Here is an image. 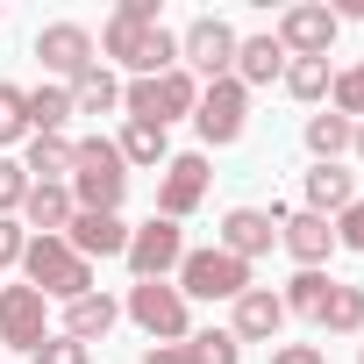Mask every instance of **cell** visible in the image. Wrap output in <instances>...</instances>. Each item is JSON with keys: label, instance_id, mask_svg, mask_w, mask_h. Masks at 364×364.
<instances>
[{"label": "cell", "instance_id": "4316f807", "mask_svg": "<svg viewBox=\"0 0 364 364\" xmlns=\"http://www.w3.org/2000/svg\"><path fill=\"white\" fill-rule=\"evenodd\" d=\"M300 107H321L328 100V86H336V65L328 58H286V79H279Z\"/></svg>", "mask_w": 364, "mask_h": 364}, {"label": "cell", "instance_id": "ffe728a7", "mask_svg": "<svg viewBox=\"0 0 364 364\" xmlns=\"http://www.w3.org/2000/svg\"><path fill=\"white\" fill-rule=\"evenodd\" d=\"M229 79H236L243 93H257V86H279V79H286V50H279V36H272V29H257V36H236V65H229Z\"/></svg>", "mask_w": 364, "mask_h": 364}, {"label": "cell", "instance_id": "9c48e42d", "mask_svg": "<svg viewBox=\"0 0 364 364\" xmlns=\"http://www.w3.org/2000/svg\"><path fill=\"white\" fill-rule=\"evenodd\" d=\"M272 36H279V50H286V58H328V50H336V36H343V22H336L328 0H293V8H279Z\"/></svg>", "mask_w": 364, "mask_h": 364}, {"label": "cell", "instance_id": "8d00e7d4", "mask_svg": "<svg viewBox=\"0 0 364 364\" xmlns=\"http://www.w3.org/2000/svg\"><path fill=\"white\" fill-rule=\"evenodd\" d=\"M264 364H328V350H314V343H279Z\"/></svg>", "mask_w": 364, "mask_h": 364}, {"label": "cell", "instance_id": "44dd1931", "mask_svg": "<svg viewBox=\"0 0 364 364\" xmlns=\"http://www.w3.org/2000/svg\"><path fill=\"white\" fill-rule=\"evenodd\" d=\"M65 243H72L86 264H93V257H122V250H129V222H122V215H72Z\"/></svg>", "mask_w": 364, "mask_h": 364}, {"label": "cell", "instance_id": "ab89813d", "mask_svg": "<svg viewBox=\"0 0 364 364\" xmlns=\"http://www.w3.org/2000/svg\"><path fill=\"white\" fill-rule=\"evenodd\" d=\"M357 364H364V350H357Z\"/></svg>", "mask_w": 364, "mask_h": 364}, {"label": "cell", "instance_id": "ac0fdd59", "mask_svg": "<svg viewBox=\"0 0 364 364\" xmlns=\"http://www.w3.org/2000/svg\"><path fill=\"white\" fill-rule=\"evenodd\" d=\"M114 321H122V300L107 293V286H93V293H79V300H65V314H58V336H72V343H107L114 336Z\"/></svg>", "mask_w": 364, "mask_h": 364}, {"label": "cell", "instance_id": "f546056e", "mask_svg": "<svg viewBox=\"0 0 364 364\" xmlns=\"http://www.w3.org/2000/svg\"><path fill=\"white\" fill-rule=\"evenodd\" d=\"M328 286H336L328 272H293V279H286V293H279V300H286V321H293V314H300V321H321Z\"/></svg>", "mask_w": 364, "mask_h": 364}, {"label": "cell", "instance_id": "f35d334b", "mask_svg": "<svg viewBox=\"0 0 364 364\" xmlns=\"http://www.w3.org/2000/svg\"><path fill=\"white\" fill-rule=\"evenodd\" d=\"M350 157H357V164H364V122H357V129H350Z\"/></svg>", "mask_w": 364, "mask_h": 364}, {"label": "cell", "instance_id": "1f68e13d", "mask_svg": "<svg viewBox=\"0 0 364 364\" xmlns=\"http://www.w3.org/2000/svg\"><path fill=\"white\" fill-rule=\"evenodd\" d=\"M328 107H336L343 122H364V58L336 72V86H328Z\"/></svg>", "mask_w": 364, "mask_h": 364}, {"label": "cell", "instance_id": "52a82bcc", "mask_svg": "<svg viewBox=\"0 0 364 364\" xmlns=\"http://www.w3.org/2000/svg\"><path fill=\"white\" fill-rule=\"evenodd\" d=\"M193 129H200V150H236L250 136V93L236 79H208L193 100Z\"/></svg>", "mask_w": 364, "mask_h": 364}, {"label": "cell", "instance_id": "603a6c76", "mask_svg": "<svg viewBox=\"0 0 364 364\" xmlns=\"http://www.w3.org/2000/svg\"><path fill=\"white\" fill-rule=\"evenodd\" d=\"M72 215H79V208H72V193H65V186H29V200H22V215H15V222H22L29 236H65V229H72Z\"/></svg>", "mask_w": 364, "mask_h": 364}, {"label": "cell", "instance_id": "5bb4252c", "mask_svg": "<svg viewBox=\"0 0 364 364\" xmlns=\"http://www.w3.org/2000/svg\"><path fill=\"white\" fill-rule=\"evenodd\" d=\"M279 222H286V208H279V200H272V208H229V215H222V229H215V243H222L229 257L257 264V257H272Z\"/></svg>", "mask_w": 364, "mask_h": 364}, {"label": "cell", "instance_id": "6da1fadb", "mask_svg": "<svg viewBox=\"0 0 364 364\" xmlns=\"http://www.w3.org/2000/svg\"><path fill=\"white\" fill-rule=\"evenodd\" d=\"M100 65L129 79H157L178 65V29H164L157 0H114V15L100 22Z\"/></svg>", "mask_w": 364, "mask_h": 364}, {"label": "cell", "instance_id": "8992f818", "mask_svg": "<svg viewBox=\"0 0 364 364\" xmlns=\"http://www.w3.org/2000/svg\"><path fill=\"white\" fill-rule=\"evenodd\" d=\"M171 286L186 293V300H236V293L257 286V264H243V257H229L222 243H208V250H186V257H178Z\"/></svg>", "mask_w": 364, "mask_h": 364}, {"label": "cell", "instance_id": "d6986e66", "mask_svg": "<svg viewBox=\"0 0 364 364\" xmlns=\"http://www.w3.org/2000/svg\"><path fill=\"white\" fill-rule=\"evenodd\" d=\"M357 193H364V186H357L350 164H307V171H300V200H307V215H321V222H336Z\"/></svg>", "mask_w": 364, "mask_h": 364}, {"label": "cell", "instance_id": "e0dca14e", "mask_svg": "<svg viewBox=\"0 0 364 364\" xmlns=\"http://www.w3.org/2000/svg\"><path fill=\"white\" fill-rule=\"evenodd\" d=\"M279 328H286V300L272 286H250V293L229 300V336L236 343H279Z\"/></svg>", "mask_w": 364, "mask_h": 364}, {"label": "cell", "instance_id": "74e56055", "mask_svg": "<svg viewBox=\"0 0 364 364\" xmlns=\"http://www.w3.org/2000/svg\"><path fill=\"white\" fill-rule=\"evenodd\" d=\"M336 22H364V0H343V8H336Z\"/></svg>", "mask_w": 364, "mask_h": 364}, {"label": "cell", "instance_id": "836d02e7", "mask_svg": "<svg viewBox=\"0 0 364 364\" xmlns=\"http://www.w3.org/2000/svg\"><path fill=\"white\" fill-rule=\"evenodd\" d=\"M29 364H93V350H86V343H72V336H58V328H50V336H43V350H36V357H29Z\"/></svg>", "mask_w": 364, "mask_h": 364}, {"label": "cell", "instance_id": "4fadbf2b", "mask_svg": "<svg viewBox=\"0 0 364 364\" xmlns=\"http://www.w3.org/2000/svg\"><path fill=\"white\" fill-rule=\"evenodd\" d=\"M36 58H43V72H50L58 86H72L86 65H100V43H93L86 22H43V29H36Z\"/></svg>", "mask_w": 364, "mask_h": 364}, {"label": "cell", "instance_id": "83f0119b", "mask_svg": "<svg viewBox=\"0 0 364 364\" xmlns=\"http://www.w3.org/2000/svg\"><path fill=\"white\" fill-rule=\"evenodd\" d=\"M65 129H72V93L58 79L29 86V136H65Z\"/></svg>", "mask_w": 364, "mask_h": 364}, {"label": "cell", "instance_id": "9a60e30c", "mask_svg": "<svg viewBox=\"0 0 364 364\" xmlns=\"http://www.w3.org/2000/svg\"><path fill=\"white\" fill-rule=\"evenodd\" d=\"M279 250H286L300 272H321V264L336 257V222H321V215H307V208H286V222H279Z\"/></svg>", "mask_w": 364, "mask_h": 364}, {"label": "cell", "instance_id": "e575fe53", "mask_svg": "<svg viewBox=\"0 0 364 364\" xmlns=\"http://www.w3.org/2000/svg\"><path fill=\"white\" fill-rule=\"evenodd\" d=\"M336 250H357V257H364V193L336 215Z\"/></svg>", "mask_w": 364, "mask_h": 364}, {"label": "cell", "instance_id": "f1b7e54d", "mask_svg": "<svg viewBox=\"0 0 364 364\" xmlns=\"http://www.w3.org/2000/svg\"><path fill=\"white\" fill-rule=\"evenodd\" d=\"M314 328H321V336H364V286H343V279H336Z\"/></svg>", "mask_w": 364, "mask_h": 364}, {"label": "cell", "instance_id": "30bf717a", "mask_svg": "<svg viewBox=\"0 0 364 364\" xmlns=\"http://www.w3.org/2000/svg\"><path fill=\"white\" fill-rule=\"evenodd\" d=\"M178 65H186L200 86H208V79H229V65H236V29H229L222 15H193L186 29H178Z\"/></svg>", "mask_w": 364, "mask_h": 364}, {"label": "cell", "instance_id": "4dcf8cb0", "mask_svg": "<svg viewBox=\"0 0 364 364\" xmlns=\"http://www.w3.org/2000/svg\"><path fill=\"white\" fill-rule=\"evenodd\" d=\"M15 143H29V86L0 79V157H8Z\"/></svg>", "mask_w": 364, "mask_h": 364}, {"label": "cell", "instance_id": "484cf974", "mask_svg": "<svg viewBox=\"0 0 364 364\" xmlns=\"http://www.w3.org/2000/svg\"><path fill=\"white\" fill-rule=\"evenodd\" d=\"M350 129H357V122H343L336 107H321V114H307L300 143H307V157H314V164H343V157H350Z\"/></svg>", "mask_w": 364, "mask_h": 364}, {"label": "cell", "instance_id": "277c9868", "mask_svg": "<svg viewBox=\"0 0 364 364\" xmlns=\"http://www.w3.org/2000/svg\"><path fill=\"white\" fill-rule=\"evenodd\" d=\"M193 100H200V79L186 65H171L157 79H122V114L129 122H150V129H171V122H193Z\"/></svg>", "mask_w": 364, "mask_h": 364}, {"label": "cell", "instance_id": "5b68a950", "mask_svg": "<svg viewBox=\"0 0 364 364\" xmlns=\"http://www.w3.org/2000/svg\"><path fill=\"white\" fill-rule=\"evenodd\" d=\"M122 321H136L150 343H186L193 336V300L171 279H136L129 300H122Z\"/></svg>", "mask_w": 364, "mask_h": 364}, {"label": "cell", "instance_id": "2e32d148", "mask_svg": "<svg viewBox=\"0 0 364 364\" xmlns=\"http://www.w3.org/2000/svg\"><path fill=\"white\" fill-rule=\"evenodd\" d=\"M136 364H243V343L229 328H193L186 343H150Z\"/></svg>", "mask_w": 364, "mask_h": 364}, {"label": "cell", "instance_id": "7c38bea8", "mask_svg": "<svg viewBox=\"0 0 364 364\" xmlns=\"http://www.w3.org/2000/svg\"><path fill=\"white\" fill-rule=\"evenodd\" d=\"M50 328L58 321H50V300L36 286H0V343H8L15 357H36Z\"/></svg>", "mask_w": 364, "mask_h": 364}, {"label": "cell", "instance_id": "cb8c5ba5", "mask_svg": "<svg viewBox=\"0 0 364 364\" xmlns=\"http://www.w3.org/2000/svg\"><path fill=\"white\" fill-rule=\"evenodd\" d=\"M22 171H29V186H65L72 178V136H29Z\"/></svg>", "mask_w": 364, "mask_h": 364}, {"label": "cell", "instance_id": "d6a6232c", "mask_svg": "<svg viewBox=\"0 0 364 364\" xmlns=\"http://www.w3.org/2000/svg\"><path fill=\"white\" fill-rule=\"evenodd\" d=\"M22 200H29V171H22V157H0V215H22Z\"/></svg>", "mask_w": 364, "mask_h": 364}, {"label": "cell", "instance_id": "ba28073f", "mask_svg": "<svg viewBox=\"0 0 364 364\" xmlns=\"http://www.w3.org/2000/svg\"><path fill=\"white\" fill-rule=\"evenodd\" d=\"M208 186H215V164H208V150H171V164L157 171V215H164V222H186V215H200Z\"/></svg>", "mask_w": 364, "mask_h": 364}, {"label": "cell", "instance_id": "3957f363", "mask_svg": "<svg viewBox=\"0 0 364 364\" xmlns=\"http://www.w3.org/2000/svg\"><path fill=\"white\" fill-rule=\"evenodd\" d=\"M22 286H36L50 307H65V300L93 293V264H86L65 236H29V250H22Z\"/></svg>", "mask_w": 364, "mask_h": 364}, {"label": "cell", "instance_id": "d4e9b609", "mask_svg": "<svg viewBox=\"0 0 364 364\" xmlns=\"http://www.w3.org/2000/svg\"><path fill=\"white\" fill-rule=\"evenodd\" d=\"M65 93H72V114H122V72L107 65H86Z\"/></svg>", "mask_w": 364, "mask_h": 364}, {"label": "cell", "instance_id": "8fae6325", "mask_svg": "<svg viewBox=\"0 0 364 364\" xmlns=\"http://www.w3.org/2000/svg\"><path fill=\"white\" fill-rule=\"evenodd\" d=\"M186 250H193V243H186V229H178V222H164V215H150V222H136V229H129L122 264H129L136 279H171Z\"/></svg>", "mask_w": 364, "mask_h": 364}, {"label": "cell", "instance_id": "7402d4cb", "mask_svg": "<svg viewBox=\"0 0 364 364\" xmlns=\"http://www.w3.org/2000/svg\"><path fill=\"white\" fill-rule=\"evenodd\" d=\"M114 150H122V164H129V171H164V164H171V129H150V122H122Z\"/></svg>", "mask_w": 364, "mask_h": 364}, {"label": "cell", "instance_id": "7a4b0ae2", "mask_svg": "<svg viewBox=\"0 0 364 364\" xmlns=\"http://www.w3.org/2000/svg\"><path fill=\"white\" fill-rule=\"evenodd\" d=\"M65 193L79 215H122L129 200V164L114 150V136H72V178Z\"/></svg>", "mask_w": 364, "mask_h": 364}, {"label": "cell", "instance_id": "d590c367", "mask_svg": "<svg viewBox=\"0 0 364 364\" xmlns=\"http://www.w3.org/2000/svg\"><path fill=\"white\" fill-rule=\"evenodd\" d=\"M22 250H29V229H22L15 215H0V272H15V264H22Z\"/></svg>", "mask_w": 364, "mask_h": 364}]
</instances>
